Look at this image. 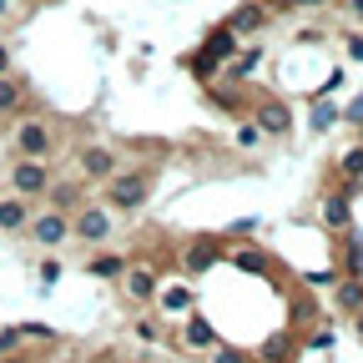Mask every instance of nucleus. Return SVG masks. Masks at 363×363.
<instances>
[{
    "label": "nucleus",
    "instance_id": "obj_1",
    "mask_svg": "<svg viewBox=\"0 0 363 363\" xmlns=\"http://www.w3.org/2000/svg\"><path fill=\"white\" fill-rule=\"evenodd\" d=\"M106 187V207L111 212H142L152 202V187H157V177L147 167H121L111 182H101Z\"/></svg>",
    "mask_w": 363,
    "mask_h": 363
},
{
    "label": "nucleus",
    "instance_id": "obj_2",
    "mask_svg": "<svg viewBox=\"0 0 363 363\" xmlns=\"http://www.w3.org/2000/svg\"><path fill=\"white\" fill-rule=\"evenodd\" d=\"M11 142H16L21 162H51L56 157V131H51L45 116H21L16 131H11Z\"/></svg>",
    "mask_w": 363,
    "mask_h": 363
},
{
    "label": "nucleus",
    "instance_id": "obj_3",
    "mask_svg": "<svg viewBox=\"0 0 363 363\" xmlns=\"http://www.w3.org/2000/svg\"><path fill=\"white\" fill-rule=\"evenodd\" d=\"M116 233V212L106 202H81L76 217H71V238H81L86 247H96V242H111Z\"/></svg>",
    "mask_w": 363,
    "mask_h": 363
},
{
    "label": "nucleus",
    "instance_id": "obj_4",
    "mask_svg": "<svg viewBox=\"0 0 363 363\" xmlns=\"http://www.w3.org/2000/svg\"><path fill=\"white\" fill-rule=\"evenodd\" d=\"M51 182H56L51 162H16V167L6 172V187H11V197H26V202L45 197V192H51Z\"/></svg>",
    "mask_w": 363,
    "mask_h": 363
},
{
    "label": "nucleus",
    "instance_id": "obj_5",
    "mask_svg": "<svg viewBox=\"0 0 363 363\" xmlns=\"http://www.w3.org/2000/svg\"><path fill=\"white\" fill-rule=\"evenodd\" d=\"M121 167H126V162H121V152H116L111 142H91V147L76 152V177H81V182H111Z\"/></svg>",
    "mask_w": 363,
    "mask_h": 363
},
{
    "label": "nucleus",
    "instance_id": "obj_6",
    "mask_svg": "<svg viewBox=\"0 0 363 363\" xmlns=\"http://www.w3.org/2000/svg\"><path fill=\"white\" fill-rule=\"evenodd\" d=\"M26 233H30V242H40V247H66V238H71V217L66 212H30V222H26Z\"/></svg>",
    "mask_w": 363,
    "mask_h": 363
},
{
    "label": "nucleus",
    "instance_id": "obj_7",
    "mask_svg": "<svg viewBox=\"0 0 363 363\" xmlns=\"http://www.w3.org/2000/svg\"><path fill=\"white\" fill-rule=\"evenodd\" d=\"M288 126H293V111H288L283 101H262V106H257V131L278 136V131H288Z\"/></svg>",
    "mask_w": 363,
    "mask_h": 363
},
{
    "label": "nucleus",
    "instance_id": "obj_8",
    "mask_svg": "<svg viewBox=\"0 0 363 363\" xmlns=\"http://www.w3.org/2000/svg\"><path fill=\"white\" fill-rule=\"evenodd\" d=\"M30 222V202L26 197H6L0 202V233H26Z\"/></svg>",
    "mask_w": 363,
    "mask_h": 363
},
{
    "label": "nucleus",
    "instance_id": "obj_9",
    "mask_svg": "<svg viewBox=\"0 0 363 363\" xmlns=\"http://www.w3.org/2000/svg\"><path fill=\"white\" fill-rule=\"evenodd\" d=\"M121 283H126V293H131L136 303H147V298L157 293V272H152V267H126Z\"/></svg>",
    "mask_w": 363,
    "mask_h": 363
},
{
    "label": "nucleus",
    "instance_id": "obj_10",
    "mask_svg": "<svg viewBox=\"0 0 363 363\" xmlns=\"http://www.w3.org/2000/svg\"><path fill=\"white\" fill-rule=\"evenodd\" d=\"M26 106V86L16 76H0V116H16Z\"/></svg>",
    "mask_w": 363,
    "mask_h": 363
},
{
    "label": "nucleus",
    "instance_id": "obj_11",
    "mask_svg": "<svg viewBox=\"0 0 363 363\" xmlns=\"http://www.w3.org/2000/svg\"><path fill=\"white\" fill-rule=\"evenodd\" d=\"M182 343L187 348H212L217 333H212V323H202V318H187V323H182Z\"/></svg>",
    "mask_w": 363,
    "mask_h": 363
},
{
    "label": "nucleus",
    "instance_id": "obj_12",
    "mask_svg": "<svg viewBox=\"0 0 363 363\" xmlns=\"http://www.w3.org/2000/svg\"><path fill=\"white\" fill-rule=\"evenodd\" d=\"M45 197H51V207L66 212V217L81 207V187H71V182H51V192H45Z\"/></svg>",
    "mask_w": 363,
    "mask_h": 363
},
{
    "label": "nucleus",
    "instance_id": "obj_13",
    "mask_svg": "<svg viewBox=\"0 0 363 363\" xmlns=\"http://www.w3.org/2000/svg\"><path fill=\"white\" fill-rule=\"evenodd\" d=\"M267 26V11L262 6H242V11H233V30H262Z\"/></svg>",
    "mask_w": 363,
    "mask_h": 363
},
{
    "label": "nucleus",
    "instance_id": "obj_14",
    "mask_svg": "<svg viewBox=\"0 0 363 363\" xmlns=\"http://www.w3.org/2000/svg\"><path fill=\"white\" fill-rule=\"evenodd\" d=\"M323 222L333 227V233H343V227H348V197H328L323 202Z\"/></svg>",
    "mask_w": 363,
    "mask_h": 363
},
{
    "label": "nucleus",
    "instance_id": "obj_15",
    "mask_svg": "<svg viewBox=\"0 0 363 363\" xmlns=\"http://www.w3.org/2000/svg\"><path fill=\"white\" fill-rule=\"evenodd\" d=\"M91 272H96V278H121L126 262H121V257H96V262H91Z\"/></svg>",
    "mask_w": 363,
    "mask_h": 363
},
{
    "label": "nucleus",
    "instance_id": "obj_16",
    "mask_svg": "<svg viewBox=\"0 0 363 363\" xmlns=\"http://www.w3.org/2000/svg\"><path fill=\"white\" fill-rule=\"evenodd\" d=\"M343 177H353V182L363 177V147H353V152L343 157Z\"/></svg>",
    "mask_w": 363,
    "mask_h": 363
},
{
    "label": "nucleus",
    "instance_id": "obj_17",
    "mask_svg": "<svg viewBox=\"0 0 363 363\" xmlns=\"http://www.w3.org/2000/svg\"><path fill=\"white\" fill-rule=\"evenodd\" d=\"M227 51H233V30H217L212 35V56H227Z\"/></svg>",
    "mask_w": 363,
    "mask_h": 363
},
{
    "label": "nucleus",
    "instance_id": "obj_18",
    "mask_svg": "<svg viewBox=\"0 0 363 363\" xmlns=\"http://www.w3.org/2000/svg\"><path fill=\"white\" fill-rule=\"evenodd\" d=\"M348 272H353V278L363 272V242H348Z\"/></svg>",
    "mask_w": 363,
    "mask_h": 363
},
{
    "label": "nucleus",
    "instance_id": "obj_19",
    "mask_svg": "<svg viewBox=\"0 0 363 363\" xmlns=\"http://www.w3.org/2000/svg\"><path fill=\"white\" fill-rule=\"evenodd\" d=\"M162 303H167V308H187V288H167Z\"/></svg>",
    "mask_w": 363,
    "mask_h": 363
},
{
    "label": "nucleus",
    "instance_id": "obj_20",
    "mask_svg": "<svg viewBox=\"0 0 363 363\" xmlns=\"http://www.w3.org/2000/svg\"><path fill=\"white\" fill-rule=\"evenodd\" d=\"M21 338H26V333H21V328H6V333H0V353H11V348H16V343H21Z\"/></svg>",
    "mask_w": 363,
    "mask_h": 363
},
{
    "label": "nucleus",
    "instance_id": "obj_21",
    "mask_svg": "<svg viewBox=\"0 0 363 363\" xmlns=\"http://www.w3.org/2000/svg\"><path fill=\"white\" fill-rule=\"evenodd\" d=\"M187 262H192V267H207V262H212V247H192Z\"/></svg>",
    "mask_w": 363,
    "mask_h": 363
},
{
    "label": "nucleus",
    "instance_id": "obj_22",
    "mask_svg": "<svg viewBox=\"0 0 363 363\" xmlns=\"http://www.w3.org/2000/svg\"><path fill=\"white\" fill-rule=\"evenodd\" d=\"M348 56H353V61H363V35H353V40H348Z\"/></svg>",
    "mask_w": 363,
    "mask_h": 363
},
{
    "label": "nucleus",
    "instance_id": "obj_23",
    "mask_svg": "<svg viewBox=\"0 0 363 363\" xmlns=\"http://www.w3.org/2000/svg\"><path fill=\"white\" fill-rule=\"evenodd\" d=\"M217 363H242V353H233V348H217Z\"/></svg>",
    "mask_w": 363,
    "mask_h": 363
},
{
    "label": "nucleus",
    "instance_id": "obj_24",
    "mask_svg": "<svg viewBox=\"0 0 363 363\" xmlns=\"http://www.w3.org/2000/svg\"><path fill=\"white\" fill-rule=\"evenodd\" d=\"M0 76H11V51H6V40H0Z\"/></svg>",
    "mask_w": 363,
    "mask_h": 363
},
{
    "label": "nucleus",
    "instance_id": "obj_25",
    "mask_svg": "<svg viewBox=\"0 0 363 363\" xmlns=\"http://www.w3.org/2000/svg\"><path fill=\"white\" fill-rule=\"evenodd\" d=\"M293 11H313V6H323V0H288Z\"/></svg>",
    "mask_w": 363,
    "mask_h": 363
},
{
    "label": "nucleus",
    "instance_id": "obj_26",
    "mask_svg": "<svg viewBox=\"0 0 363 363\" xmlns=\"http://www.w3.org/2000/svg\"><path fill=\"white\" fill-rule=\"evenodd\" d=\"M0 363H35V358H26V353H6Z\"/></svg>",
    "mask_w": 363,
    "mask_h": 363
},
{
    "label": "nucleus",
    "instance_id": "obj_27",
    "mask_svg": "<svg viewBox=\"0 0 363 363\" xmlns=\"http://www.w3.org/2000/svg\"><path fill=\"white\" fill-rule=\"evenodd\" d=\"M348 11H353V16H358V21H363V0H348Z\"/></svg>",
    "mask_w": 363,
    "mask_h": 363
},
{
    "label": "nucleus",
    "instance_id": "obj_28",
    "mask_svg": "<svg viewBox=\"0 0 363 363\" xmlns=\"http://www.w3.org/2000/svg\"><path fill=\"white\" fill-rule=\"evenodd\" d=\"M6 16H11V0H0V21H6Z\"/></svg>",
    "mask_w": 363,
    "mask_h": 363
}]
</instances>
